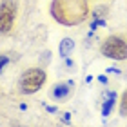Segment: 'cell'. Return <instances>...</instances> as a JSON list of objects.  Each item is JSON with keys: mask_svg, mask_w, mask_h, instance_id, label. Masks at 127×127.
<instances>
[{"mask_svg": "<svg viewBox=\"0 0 127 127\" xmlns=\"http://www.w3.org/2000/svg\"><path fill=\"white\" fill-rule=\"evenodd\" d=\"M51 13L55 20L64 26H74L87 18V0H53Z\"/></svg>", "mask_w": 127, "mask_h": 127, "instance_id": "obj_1", "label": "cell"}, {"mask_svg": "<svg viewBox=\"0 0 127 127\" xmlns=\"http://www.w3.org/2000/svg\"><path fill=\"white\" fill-rule=\"evenodd\" d=\"M45 80H47V74H45L44 69L31 67V69H26L22 73V76L18 80V87L24 95H33L45 84Z\"/></svg>", "mask_w": 127, "mask_h": 127, "instance_id": "obj_2", "label": "cell"}, {"mask_svg": "<svg viewBox=\"0 0 127 127\" xmlns=\"http://www.w3.org/2000/svg\"><path fill=\"white\" fill-rule=\"evenodd\" d=\"M100 51L103 56H107L111 60H127V42L116 34H111L103 40Z\"/></svg>", "mask_w": 127, "mask_h": 127, "instance_id": "obj_3", "label": "cell"}, {"mask_svg": "<svg viewBox=\"0 0 127 127\" xmlns=\"http://www.w3.org/2000/svg\"><path fill=\"white\" fill-rule=\"evenodd\" d=\"M18 4L15 0H4L0 4V34H7L15 26Z\"/></svg>", "mask_w": 127, "mask_h": 127, "instance_id": "obj_4", "label": "cell"}, {"mask_svg": "<svg viewBox=\"0 0 127 127\" xmlns=\"http://www.w3.org/2000/svg\"><path fill=\"white\" fill-rule=\"evenodd\" d=\"M71 84H58L56 87L53 89V96L56 98V100H64V98H67L69 95H71Z\"/></svg>", "mask_w": 127, "mask_h": 127, "instance_id": "obj_5", "label": "cell"}, {"mask_svg": "<svg viewBox=\"0 0 127 127\" xmlns=\"http://www.w3.org/2000/svg\"><path fill=\"white\" fill-rule=\"evenodd\" d=\"M74 49V42L71 38H64L62 42H60V45H58V51H60V56H69V53Z\"/></svg>", "mask_w": 127, "mask_h": 127, "instance_id": "obj_6", "label": "cell"}, {"mask_svg": "<svg viewBox=\"0 0 127 127\" xmlns=\"http://www.w3.org/2000/svg\"><path fill=\"white\" fill-rule=\"evenodd\" d=\"M120 114L127 116V91H124L122 98H120Z\"/></svg>", "mask_w": 127, "mask_h": 127, "instance_id": "obj_7", "label": "cell"}, {"mask_svg": "<svg viewBox=\"0 0 127 127\" xmlns=\"http://www.w3.org/2000/svg\"><path fill=\"white\" fill-rule=\"evenodd\" d=\"M5 64H7V56H2V55H0V67H4Z\"/></svg>", "mask_w": 127, "mask_h": 127, "instance_id": "obj_8", "label": "cell"}]
</instances>
